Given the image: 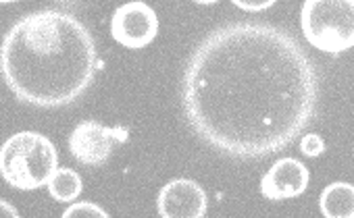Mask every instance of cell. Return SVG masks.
<instances>
[{"mask_svg":"<svg viewBox=\"0 0 354 218\" xmlns=\"http://www.w3.org/2000/svg\"><path fill=\"white\" fill-rule=\"evenodd\" d=\"M319 75L286 30L234 21L207 34L182 75L190 129L215 152L259 160L286 150L313 121Z\"/></svg>","mask_w":354,"mask_h":218,"instance_id":"obj_1","label":"cell"},{"mask_svg":"<svg viewBox=\"0 0 354 218\" xmlns=\"http://www.w3.org/2000/svg\"><path fill=\"white\" fill-rule=\"evenodd\" d=\"M0 69L19 102L59 108L75 102L92 86L98 52L77 17L44 9L21 17L7 32Z\"/></svg>","mask_w":354,"mask_h":218,"instance_id":"obj_2","label":"cell"},{"mask_svg":"<svg viewBox=\"0 0 354 218\" xmlns=\"http://www.w3.org/2000/svg\"><path fill=\"white\" fill-rule=\"evenodd\" d=\"M59 168L55 143L38 131H19L0 148V175L21 191H34L53 179Z\"/></svg>","mask_w":354,"mask_h":218,"instance_id":"obj_3","label":"cell"},{"mask_svg":"<svg viewBox=\"0 0 354 218\" xmlns=\"http://www.w3.org/2000/svg\"><path fill=\"white\" fill-rule=\"evenodd\" d=\"M300 26L313 48L346 52L354 46V0H308L300 11Z\"/></svg>","mask_w":354,"mask_h":218,"instance_id":"obj_4","label":"cell"},{"mask_svg":"<svg viewBox=\"0 0 354 218\" xmlns=\"http://www.w3.org/2000/svg\"><path fill=\"white\" fill-rule=\"evenodd\" d=\"M127 139L129 131L125 127H106L94 119H86L77 123L75 129L71 131L69 152L80 164L100 166Z\"/></svg>","mask_w":354,"mask_h":218,"instance_id":"obj_5","label":"cell"},{"mask_svg":"<svg viewBox=\"0 0 354 218\" xmlns=\"http://www.w3.org/2000/svg\"><path fill=\"white\" fill-rule=\"evenodd\" d=\"M158 34V17L146 3L121 5L111 19V36L125 48L148 46Z\"/></svg>","mask_w":354,"mask_h":218,"instance_id":"obj_6","label":"cell"},{"mask_svg":"<svg viewBox=\"0 0 354 218\" xmlns=\"http://www.w3.org/2000/svg\"><path fill=\"white\" fill-rule=\"evenodd\" d=\"M207 208V191L192 179L169 181L160 187L156 197L160 218H205Z\"/></svg>","mask_w":354,"mask_h":218,"instance_id":"obj_7","label":"cell"},{"mask_svg":"<svg viewBox=\"0 0 354 218\" xmlns=\"http://www.w3.org/2000/svg\"><path fill=\"white\" fill-rule=\"evenodd\" d=\"M310 181L308 168L296 158H279L261 179V193L271 201L298 197L306 191Z\"/></svg>","mask_w":354,"mask_h":218,"instance_id":"obj_8","label":"cell"},{"mask_svg":"<svg viewBox=\"0 0 354 218\" xmlns=\"http://www.w3.org/2000/svg\"><path fill=\"white\" fill-rule=\"evenodd\" d=\"M319 208L325 218H354V185L335 181L321 191Z\"/></svg>","mask_w":354,"mask_h":218,"instance_id":"obj_9","label":"cell"},{"mask_svg":"<svg viewBox=\"0 0 354 218\" xmlns=\"http://www.w3.org/2000/svg\"><path fill=\"white\" fill-rule=\"evenodd\" d=\"M82 177L73 168H57L48 181V191L57 201H75L82 193Z\"/></svg>","mask_w":354,"mask_h":218,"instance_id":"obj_10","label":"cell"},{"mask_svg":"<svg viewBox=\"0 0 354 218\" xmlns=\"http://www.w3.org/2000/svg\"><path fill=\"white\" fill-rule=\"evenodd\" d=\"M61 218H111L104 208L94 201H75L71 204Z\"/></svg>","mask_w":354,"mask_h":218,"instance_id":"obj_11","label":"cell"},{"mask_svg":"<svg viewBox=\"0 0 354 218\" xmlns=\"http://www.w3.org/2000/svg\"><path fill=\"white\" fill-rule=\"evenodd\" d=\"M300 152H302L304 156H310V158L321 156V154L325 152V141H323V137L317 135V133L304 135V137L300 139Z\"/></svg>","mask_w":354,"mask_h":218,"instance_id":"obj_12","label":"cell"},{"mask_svg":"<svg viewBox=\"0 0 354 218\" xmlns=\"http://www.w3.org/2000/svg\"><path fill=\"white\" fill-rule=\"evenodd\" d=\"M234 5L242 11H250V13H257V11H267L273 7V0H234Z\"/></svg>","mask_w":354,"mask_h":218,"instance_id":"obj_13","label":"cell"},{"mask_svg":"<svg viewBox=\"0 0 354 218\" xmlns=\"http://www.w3.org/2000/svg\"><path fill=\"white\" fill-rule=\"evenodd\" d=\"M0 218H21L19 212L15 210V206L7 199L0 197Z\"/></svg>","mask_w":354,"mask_h":218,"instance_id":"obj_14","label":"cell"}]
</instances>
